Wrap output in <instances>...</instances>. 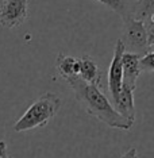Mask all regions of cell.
<instances>
[{"mask_svg":"<svg viewBox=\"0 0 154 158\" xmlns=\"http://www.w3.org/2000/svg\"><path fill=\"white\" fill-rule=\"evenodd\" d=\"M69 87L73 89L74 98L83 106V108L89 115L106 123L111 128L118 130H131L134 123L124 119L115 111L112 103L107 99V96L100 91L98 85L88 84L83 81L78 76H74L66 80Z\"/></svg>","mask_w":154,"mask_h":158,"instance_id":"cell-1","label":"cell"},{"mask_svg":"<svg viewBox=\"0 0 154 158\" xmlns=\"http://www.w3.org/2000/svg\"><path fill=\"white\" fill-rule=\"evenodd\" d=\"M60 108L61 99L56 93L46 92L35 100L26 112L18 119V122L14 124V130L16 132H22L37 127H44L56 116Z\"/></svg>","mask_w":154,"mask_h":158,"instance_id":"cell-2","label":"cell"},{"mask_svg":"<svg viewBox=\"0 0 154 158\" xmlns=\"http://www.w3.org/2000/svg\"><path fill=\"white\" fill-rule=\"evenodd\" d=\"M123 20V42L124 52L132 53L139 57L149 53V42H148V33H146L145 23L142 20L134 19L132 16L124 18Z\"/></svg>","mask_w":154,"mask_h":158,"instance_id":"cell-3","label":"cell"},{"mask_svg":"<svg viewBox=\"0 0 154 158\" xmlns=\"http://www.w3.org/2000/svg\"><path fill=\"white\" fill-rule=\"evenodd\" d=\"M28 0H3L0 4V26L15 28L27 19Z\"/></svg>","mask_w":154,"mask_h":158,"instance_id":"cell-4","label":"cell"},{"mask_svg":"<svg viewBox=\"0 0 154 158\" xmlns=\"http://www.w3.org/2000/svg\"><path fill=\"white\" fill-rule=\"evenodd\" d=\"M124 53V45L122 39H118L115 49H114V57L111 61L108 69V89L112 100H115L122 89L123 82V69H122V57Z\"/></svg>","mask_w":154,"mask_h":158,"instance_id":"cell-5","label":"cell"},{"mask_svg":"<svg viewBox=\"0 0 154 158\" xmlns=\"http://www.w3.org/2000/svg\"><path fill=\"white\" fill-rule=\"evenodd\" d=\"M141 57L132 53H123L122 57V69H123V82L122 85L135 91L137 88V80L141 74V64H139Z\"/></svg>","mask_w":154,"mask_h":158,"instance_id":"cell-6","label":"cell"},{"mask_svg":"<svg viewBox=\"0 0 154 158\" xmlns=\"http://www.w3.org/2000/svg\"><path fill=\"white\" fill-rule=\"evenodd\" d=\"M112 106L115 111L124 119L134 123L135 122V106H134V91L124 85L115 100H112Z\"/></svg>","mask_w":154,"mask_h":158,"instance_id":"cell-7","label":"cell"},{"mask_svg":"<svg viewBox=\"0 0 154 158\" xmlns=\"http://www.w3.org/2000/svg\"><path fill=\"white\" fill-rule=\"evenodd\" d=\"M78 77L88 84H94L100 87L102 82V72L98 64L89 56H84L78 58Z\"/></svg>","mask_w":154,"mask_h":158,"instance_id":"cell-8","label":"cell"},{"mask_svg":"<svg viewBox=\"0 0 154 158\" xmlns=\"http://www.w3.org/2000/svg\"><path fill=\"white\" fill-rule=\"evenodd\" d=\"M56 68L58 70V74L66 81L74 76H78V58L58 54L56 60Z\"/></svg>","mask_w":154,"mask_h":158,"instance_id":"cell-9","label":"cell"},{"mask_svg":"<svg viewBox=\"0 0 154 158\" xmlns=\"http://www.w3.org/2000/svg\"><path fill=\"white\" fill-rule=\"evenodd\" d=\"M99 3L108 7L114 12H116L122 19L128 16H132V7H134V2L131 0H98Z\"/></svg>","mask_w":154,"mask_h":158,"instance_id":"cell-10","label":"cell"},{"mask_svg":"<svg viewBox=\"0 0 154 158\" xmlns=\"http://www.w3.org/2000/svg\"><path fill=\"white\" fill-rule=\"evenodd\" d=\"M154 14V0H137L132 7V18L138 20L150 19Z\"/></svg>","mask_w":154,"mask_h":158,"instance_id":"cell-11","label":"cell"},{"mask_svg":"<svg viewBox=\"0 0 154 158\" xmlns=\"http://www.w3.org/2000/svg\"><path fill=\"white\" fill-rule=\"evenodd\" d=\"M142 72H154V52H149L139 58Z\"/></svg>","mask_w":154,"mask_h":158,"instance_id":"cell-12","label":"cell"},{"mask_svg":"<svg viewBox=\"0 0 154 158\" xmlns=\"http://www.w3.org/2000/svg\"><path fill=\"white\" fill-rule=\"evenodd\" d=\"M120 158H138L137 149H135V147H131V149H130V150H127V152L124 153Z\"/></svg>","mask_w":154,"mask_h":158,"instance_id":"cell-13","label":"cell"},{"mask_svg":"<svg viewBox=\"0 0 154 158\" xmlns=\"http://www.w3.org/2000/svg\"><path fill=\"white\" fill-rule=\"evenodd\" d=\"M0 158H10L7 153V145L4 141H0Z\"/></svg>","mask_w":154,"mask_h":158,"instance_id":"cell-14","label":"cell"},{"mask_svg":"<svg viewBox=\"0 0 154 158\" xmlns=\"http://www.w3.org/2000/svg\"><path fill=\"white\" fill-rule=\"evenodd\" d=\"M150 20H152V22H153V23H154V15H153V16H152V18H150Z\"/></svg>","mask_w":154,"mask_h":158,"instance_id":"cell-15","label":"cell"},{"mask_svg":"<svg viewBox=\"0 0 154 158\" xmlns=\"http://www.w3.org/2000/svg\"><path fill=\"white\" fill-rule=\"evenodd\" d=\"M2 2H3V0H0V4H2Z\"/></svg>","mask_w":154,"mask_h":158,"instance_id":"cell-16","label":"cell"}]
</instances>
